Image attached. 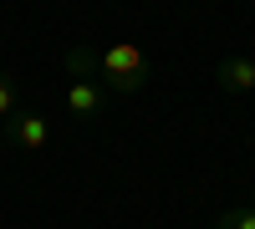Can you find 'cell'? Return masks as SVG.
Here are the masks:
<instances>
[{"label":"cell","instance_id":"cell-2","mask_svg":"<svg viewBox=\"0 0 255 229\" xmlns=\"http://www.w3.org/2000/svg\"><path fill=\"white\" fill-rule=\"evenodd\" d=\"M0 133H5L10 148L20 153H36V148H46V138H51V122L41 117V112H26V107H15L5 122H0Z\"/></svg>","mask_w":255,"mask_h":229},{"label":"cell","instance_id":"cell-6","mask_svg":"<svg viewBox=\"0 0 255 229\" xmlns=\"http://www.w3.org/2000/svg\"><path fill=\"white\" fill-rule=\"evenodd\" d=\"M15 107H20V81H15L10 72H0V122H5Z\"/></svg>","mask_w":255,"mask_h":229},{"label":"cell","instance_id":"cell-5","mask_svg":"<svg viewBox=\"0 0 255 229\" xmlns=\"http://www.w3.org/2000/svg\"><path fill=\"white\" fill-rule=\"evenodd\" d=\"M67 72H72V81H77V76H92V81H97V51H92V46H72V51H67Z\"/></svg>","mask_w":255,"mask_h":229},{"label":"cell","instance_id":"cell-3","mask_svg":"<svg viewBox=\"0 0 255 229\" xmlns=\"http://www.w3.org/2000/svg\"><path fill=\"white\" fill-rule=\"evenodd\" d=\"M108 102H113V92L102 87V81H92V76H77L67 87V112L72 117H102Z\"/></svg>","mask_w":255,"mask_h":229},{"label":"cell","instance_id":"cell-4","mask_svg":"<svg viewBox=\"0 0 255 229\" xmlns=\"http://www.w3.org/2000/svg\"><path fill=\"white\" fill-rule=\"evenodd\" d=\"M215 87L220 92H255V61L250 56H225L215 67Z\"/></svg>","mask_w":255,"mask_h":229},{"label":"cell","instance_id":"cell-7","mask_svg":"<svg viewBox=\"0 0 255 229\" xmlns=\"http://www.w3.org/2000/svg\"><path fill=\"white\" fill-rule=\"evenodd\" d=\"M215 229H255V209H245V204H235V209H225Z\"/></svg>","mask_w":255,"mask_h":229},{"label":"cell","instance_id":"cell-1","mask_svg":"<svg viewBox=\"0 0 255 229\" xmlns=\"http://www.w3.org/2000/svg\"><path fill=\"white\" fill-rule=\"evenodd\" d=\"M148 76H153V61L143 56L138 41H113V46L97 51V81L108 87L113 97H128V92H143Z\"/></svg>","mask_w":255,"mask_h":229},{"label":"cell","instance_id":"cell-8","mask_svg":"<svg viewBox=\"0 0 255 229\" xmlns=\"http://www.w3.org/2000/svg\"><path fill=\"white\" fill-rule=\"evenodd\" d=\"M0 143H5V133H0Z\"/></svg>","mask_w":255,"mask_h":229}]
</instances>
